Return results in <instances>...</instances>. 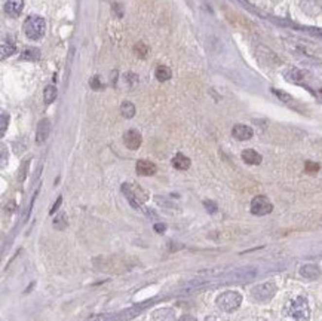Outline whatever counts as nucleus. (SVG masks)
I'll return each mask as SVG.
<instances>
[{"label": "nucleus", "instance_id": "nucleus-1", "mask_svg": "<svg viewBox=\"0 0 322 321\" xmlns=\"http://www.w3.org/2000/svg\"><path fill=\"white\" fill-rule=\"evenodd\" d=\"M286 48L296 54L304 55L307 58H313V60H322V46L304 40V39H289L285 42Z\"/></svg>", "mask_w": 322, "mask_h": 321}, {"label": "nucleus", "instance_id": "nucleus-2", "mask_svg": "<svg viewBox=\"0 0 322 321\" xmlns=\"http://www.w3.org/2000/svg\"><path fill=\"white\" fill-rule=\"evenodd\" d=\"M22 30L30 40H39L43 38V35L46 32V22L39 15H30L24 21Z\"/></svg>", "mask_w": 322, "mask_h": 321}, {"label": "nucleus", "instance_id": "nucleus-3", "mask_svg": "<svg viewBox=\"0 0 322 321\" xmlns=\"http://www.w3.org/2000/svg\"><path fill=\"white\" fill-rule=\"evenodd\" d=\"M242 303V296L238 291H224L217 298V306L224 312H233Z\"/></svg>", "mask_w": 322, "mask_h": 321}, {"label": "nucleus", "instance_id": "nucleus-4", "mask_svg": "<svg viewBox=\"0 0 322 321\" xmlns=\"http://www.w3.org/2000/svg\"><path fill=\"white\" fill-rule=\"evenodd\" d=\"M288 314L296 321H307L310 317V308L307 301L304 298H296L294 301H291L288 306Z\"/></svg>", "mask_w": 322, "mask_h": 321}, {"label": "nucleus", "instance_id": "nucleus-5", "mask_svg": "<svg viewBox=\"0 0 322 321\" xmlns=\"http://www.w3.org/2000/svg\"><path fill=\"white\" fill-rule=\"evenodd\" d=\"M122 192L128 198V201L132 204L134 207H140L141 204H144L149 199V195L145 193V190L141 186H137L134 183H124L122 185Z\"/></svg>", "mask_w": 322, "mask_h": 321}, {"label": "nucleus", "instance_id": "nucleus-6", "mask_svg": "<svg viewBox=\"0 0 322 321\" xmlns=\"http://www.w3.org/2000/svg\"><path fill=\"white\" fill-rule=\"evenodd\" d=\"M272 210H273V206L266 196L258 195L251 201V213L254 216H266L272 213Z\"/></svg>", "mask_w": 322, "mask_h": 321}, {"label": "nucleus", "instance_id": "nucleus-7", "mask_svg": "<svg viewBox=\"0 0 322 321\" xmlns=\"http://www.w3.org/2000/svg\"><path fill=\"white\" fill-rule=\"evenodd\" d=\"M275 293H276V287H275V284H272V283H265V284H260V285H257V287L252 288V296H254V299L261 301V302L272 299V298L275 296Z\"/></svg>", "mask_w": 322, "mask_h": 321}, {"label": "nucleus", "instance_id": "nucleus-8", "mask_svg": "<svg viewBox=\"0 0 322 321\" xmlns=\"http://www.w3.org/2000/svg\"><path fill=\"white\" fill-rule=\"evenodd\" d=\"M257 55H258V60H261L263 63H266V64L270 66V67H275V66L282 64L281 58H279L273 51H270L269 48L263 46V45H260V46L257 48Z\"/></svg>", "mask_w": 322, "mask_h": 321}, {"label": "nucleus", "instance_id": "nucleus-9", "mask_svg": "<svg viewBox=\"0 0 322 321\" xmlns=\"http://www.w3.org/2000/svg\"><path fill=\"white\" fill-rule=\"evenodd\" d=\"M124 143H125V146L128 149L137 151L143 143V137L137 130H129L124 134Z\"/></svg>", "mask_w": 322, "mask_h": 321}, {"label": "nucleus", "instance_id": "nucleus-10", "mask_svg": "<svg viewBox=\"0 0 322 321\" xmlns=\"http://www.w3.org/2000/svg\"><path fill=\"white\" fill-rule=\"evenodd\" d=\"M135 171L138 176H143V177H147V176H153V174L158 171V167L150 162V161H145V159H140L135 165Z\"/></svg>", "mask_w": 322, "mask_h": 321}, {"label": "nucleus", "instance_id": "nucleus-11", "mask_svg": "<svg viewBox=\"0 0 322 321\" xmlns=\"http://www.w3.org/2000/svg\"><path fill=\"white\" fill-rule=\"evenodd\" d=\"M51 121L48 118H43L39 125H37V131H36V143L37 144H42L48 137H49V132H51Z\"/></svg>", "mask_w": 322, "mask_h": 321}, {"label": "nucleus", "instance_id": "nucleus-12", "mask_svg": "<svg viewBox=\"0 0 322 321\" xmlns=\"http://www.w3.org/2000/svg\"><path fill=\"white\" fill-rule=\"evenodd\" d=\"M232 134L236 140H241V141H245V140H250L252 137V128H250L248 125H242V124H238L233 127L232 130Z\"/></svg>", "mask_w": 322, "mask_h": 321}, {"label": "nucleus", "instance_id": "nucleus-13", "mask_svg": "<svg viewBox=\"0 0 322 321\" xmlns=\"http://www.w3.org/2000/svg\"><path fill=\"white\" fill-rule=\"evenodd\" d=\"M306 75H307L306 72H303L297 67H291L289 70H286L284 73L285 79L291 83H303V80L306 79Z\"/></svg>", "mask_w": 322, "mask_h": 321}, {"label": "nucleus", "instance_id": "nucleus-14", "mask_svg": "<svg viewBox=\"0 0 322 321\" xmlns=\"http://www.w3.org/2000/svg\"><path fill=\"white\" fill-rule=\"evenodd\" d=\"M24 8V0H6L5 11L11 17H18L22 12Z\"/></svg>", "mask_w": 322, "mask_h": 321}, {"label": "nucleus", "instance_id": "nucleus-15", "mask_svg": "<svg viewBox=\"0 0 322 321\" xmlns=\"http://www.w3.org/2000/svg\"><path fill=\"white\" fill-rule=\"evenodd\" d=\"M190 165H192V161H190L187 156H184L183 153H177V155L172 158V167L177 168V170H180V171L189 170Z\"/></svg>", "mask_w": 322, "mask_h": 321}, {"label": "nucleus", "instance_id": "nucleus-16", "mask_svg": "<svg viewBox=\"0 0 322 321\" xmlns=\"http://www.w3.org/2000/svg\"><path fill=\"white\" fill-rule=\"evenodd\" d=\"M242 159H244V162L248 164V165H258V164H261V159H263V158H261V155L257 153L255 151L247 149V151L242 152Z\"/></svg>", "mask_w": 322, "mask_h": 321}, {"label": "nucleus", "instance_id": "nucleus-17", "mask_svg": "<svg viewBox=\"0 0 322 321\" xmlns=\"http://www.w3.org/2000/svg\"><path fill=\"white\" fill-rule=\"evenodd\" d=\"M272 93H273V94H275V95H276V97H278V98H279V100L284 103V104H286V106H289V107H294V109H297V106H299V104H297V101H296L294 98H292L289 94H286L285 91H281V90H275V88H273V90H272Z\"/></svg>", "mask_w": 322, "mask_h": 321}, {"label": "nucleus", "instance_id": "nucleus-18", "mask_svg": "<svg viewBox=\"0 0 322 321\" xmlns=\"http://www.w3.org/2000/svg\"><path fill=\"white\" fill-rule=\"evenodd\" d=\"M153 320L155 321H175V314L172 309H158L155 314H153Z\"/></svg>", "mask_w": 322, "mask_h": 321}, {"label": "nucleus", "instance_id": "nucleus-19", "mask_svg": "<svg viewBox=\"0 0 322 321\" xmlns=\"http://www.w3.org/2000/svg\"><path fill=\"white\" fill-rule=\"evenodd\" d=\"M15 52H17L15 43L11 39H3L2 40V58H3V60H5V58H8V57H11V55H14Z\"/></svg>", "mask_w": 322, "mask_h": 321}, {"label": "nucleus", "instance_id": "nucleus-20", "mask_svg": "<svg viewBox=\"0 0 322 321\" xmlns=\"http://www.w3.org/2000/svg\"><path fill=\"white\" fill-rule=\"evenodd\" d=\"M300 274H302V277H304V278L315 280V278L319 277L321 272H319V269H318L316 265H306V266H303V268L300 269Z\"/></svg>", "mask_w": 322, "mask_h": 321}, {"label": "nucleus", "instance_id": "nucleus-21", "mask_svg": "<svg viewBox=\"0 0 322 321\" xmlns=\"http://www.w3.org/2000/svg\"><path fill=\"white\" fill-rule=\"evenodd\" d=\"M155 76H156L158 80L165 82V80H169V79H171L172 72H171V69L166 67V66H158L156 70H155Z\"/></svg>", "mask_w": 322, "mask_h": 321}, {"label": "nucleus", "instance_id": "nucleus-22", "mask_svg": "<svg viewBox=\"0 0 322 321\" xmlns=\"http://www.w3.org/2000/svg\"><path fill=\"white\" fill-rule=\"evenodd\" d=\"M121 113H122L124 118L131 119L135 116V106L131 101H124L122 106H121Z\"/></svg>", "mask_w": 322, "mask_h": 321}, {"label": "nucleus", "instance_id": "nucleus-23", "mask_svg": "<svg viewBox=\"0 0 322 321\" xmlns=\"http://www.w3.org/2000/svg\"><path fill=\"white\" fill-rule=\"evenodd\" d=\"M56 88L54 85H48L46 88H45V91H43V101H45V104H51V103H54L55 101V98H56Z\"/></svg>", "mask_w": 322, "mask_h": 321}, {"label": "nucleus", "instance_id": "nucleus-24", "mask_svg": "<svg viewBox=\"0 0 322 321\" xmlns=\"http://www.w3.org/2000/svg\"><path fill=\"white\" fill-rule=\"evenodd\" d=\"M21 57H22V60H27V61H36V60H39L40 52L37 49L32 48V49H25Z\"/></svg>", "mask_w": 322, "mask_h": 321}, {"label": "nucleus", "instance_id": "nucleus-25", "mask_svg": "<svg viewBox=\"0 0 322 321\" xmlns=\"http://www.w3.org/2000/svg\"><path fill=\"white\" fill-rule=\"evenodd\" d=\"M134 51H135V54H137L140 58H145V55L149 54V46L145 45L144 42H138V43H135Z\"/></svg>", "mask_w": 322, "mask_h": 321}, {"label": "nucleus", "instance_id": "nucleus-26", "mask_svg": "<svg viewBox=\"0 0 322 321\" xmlns=\"http://www.w3.org/2000/svg\"><path fill=\"white\" fill-rule=\"evenodd\" d=\"M8 124H9V116L6 113H2V116H0V134L2 135H5L6 132Z\"/></svg>", "mask_w": 322, "mask_h": 321}, {"label": "nucleus", "instance_id": "nucleus-27", "mask_svg": "<svg viewBox=\"0 0 322 321\" xmlns=\"http://www.w3.org/2000/svg\"><path fill=\"white\" fill-rule=\"evenodd\" d=\"M54 226H55L56 229H64V227L67 226V220H66L64 214H60V216H58V217L54 220Z\"/></svg>", "mask_w": 322, "mask_h": 321}, {"label": "nucleus", "instance_id": "nucleus-28", "mask_svg": "<svg viewBox=\"0 0 322 321\" xmlns=\"http://www.w3.org/2000/svg\"><path fill=\"white\" fill-rule=\"evenodd\" d=\"M203 206H205V208H207L210 213H215L217 211V204L213 202V201H205Z\"/></svg>", "mask_w": 322, "mask_h": 321}, {"label": "nucleus", "instance_id": "nucleus-29", "mask_svg": "<svg viewBox=\"0 0 322 321\" xmlns=\"http://www.w3.org/2000/svg\"><path fill=\"white\" fill-rule=\"evenodd\" d=\"M319 170V164H316V162H306V171L307 172H316Z\"/></svg>", "mask_w": 322, "mask_h": 321}, {"label": "nucleus", "instance_id": "nucleus-30", "mask_svg": "<svg viewBox=\"0 0 322 321\" xmlns=\"http://www.w3.org/2000/svg\"><path fill=\"white\" fill-rule=\"evenodd\" d=\"M61 202H63V196H58V199H56V202L52 206V208H51V214H54L58 208H60V206H61Z\"/></svg>", "mask_w": 322, "mask_h": 321}, {"label": "nucleus", "instance_id": "nucleus-31", "mask_svg": "<svg viewBox=\"0 0 322 321\" xmlns=\"http://www.w3.org/2000/svg\"><path fill=\"white\" fill-rule=\"evenodd\" d=\"M27 167H28V161H25V162H24V165H22V170H21V172H19V182H24V179H25V174H27Z\"/></svg>", "mask_w": 322, "mask_h": 321}, {"label": "nucleus", "instance_id": "nucleus-32", "mask_svg": "<svg viewBox=\"0 0 322 321\" xmlns=\"http://www.w3.org/2000/svg\"><path fill=\"white\" fill-rule=\"evenodd\" d=\"M91 86H92V88H95V90H97V88H100V82H98V76H95V77H94V79L91 80Z\"/></svg>", "mask_w": 322, "mask_h": 321}, {"label": "nucleus", "instance_id": "nucleus-33", "mask_svg": "<svg viewBox=\"0 0 322 321\" xmlns=\"http://www.w3.org/2000/svg\"><path fill=\"white\" fill-rule=\"evenodd\" d=\"M165 227H166L165 225H155V230L159 232V233H161V232H165Z\"/></svg>", "mask_w": 322, "mask_h": 321}, {"label": "nucleus", "instance_id": "nucleus-34", "mask_svg": "<svg viewBox=\"0 0 322 321\" xmlns=\"http://www.w3.org/2000/svg\"><path fill=\"white\" fill-rule=\"evenodd\" d=\"M179 321H196L192 315H183Z\"/></svg>", "mask_w": 322, "mask_h": 321}]
</instances>
